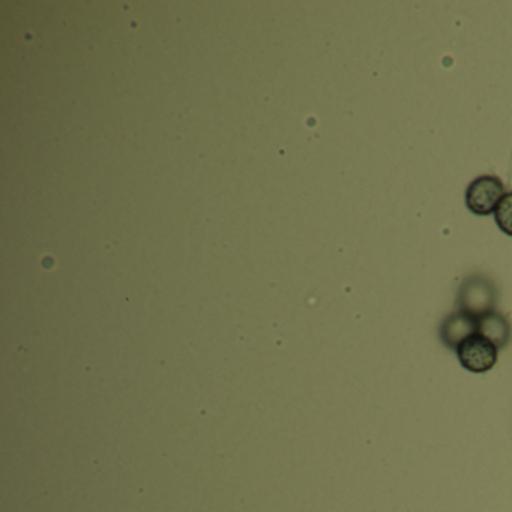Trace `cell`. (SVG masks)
<instances>
[{
    "mask_svg": "<svg viewBox=\"0 0 512 512\" xmlns=\"http://www.w3.org/2000/svg\"><path fill=\"white\" fill-rule=\"evenodd\" d=\"M478 334L490 340L497 349H503L511 338V326L506 317L493 311L478 320Z\"/></svg>",
    "mask_w": 512,
    "mask_h": 512,
    "instance_id": "obj_5",
    "label": "cell"
},
{
    "mask_svg": "<svg viewBox=\"0 0 512 512\" xmlns=\"http://www.w3.org/2000/svg\"><path fill=\"white\" fill-rule=\"evenodd\" d=\"M505 196V187L496 176H481L467 188L466 205L472 214L478 217L496 212L500 200Z\"/></svg>",
    "mask_w": 512,
    "mask_h": 512,
    "instance_id": "obj_2",
    "label": "cell"
},
{
    "mask_svg": "<svg viewBox=\"0 0 512 512\" xmlns=\"http://www.w3.org/2000/svg\"><path fill=\"white\" fill-rule=\"evenodd\" d=\"M497 292L494 284L485 277H470L464 281L458 295V307L461 313L479 320L493 313L496 307Z\"/></svg>",
    "mask_w": 512,
    "mask_h": 512,
    "instance_id": "obj_1",
    "label": "cell"
},
{
    "mask_svg": "<svg viewBox=\"0 0 512 512\" xmlns=\"http://www.w3.org/2000/svg\"><path fill=\"white\" fill-rule=\"evenodd\" d=\"M497 347L481 334H473L458 346L460 364L472 373H487L497 362Z\"/></svg>",
    "mask_w": 512,
    "mask_h": 512,
    "instance_id": "obj_3",
    "label": "cell"
},
{
    "mask_svg": "<svg viewBox=\"0 0 512 512\" xmlns=\"http://www.w3.org/2000/svg\"><path fill=\"white\" fill-rule=\"evenodd\" d=\"M476 332H478V320L457 311L443 322L440 337H442L445 346L457 350L464 340L472 337Z\"/></svg>",
    "mask_w": 512,
    "mask_h": 512,
    "instance_id": "obj_4",
    "label": "cell"
},
{
    "mask_svg": "<svg viewBox=\"0 0 512 512\" xmlns=\"http://www.w3.org/2000/svg\"><path fill=\"white\" fill-rule=\"evenodd\" d=\"M496 224L503 233L512 236V193L505 194L494 212Z\"/></svg>",
    "mask_w": 512,
    "mask_h": 512,
    "instance_id": "obj_6",
    "label": "cell"
}]
</instances>
